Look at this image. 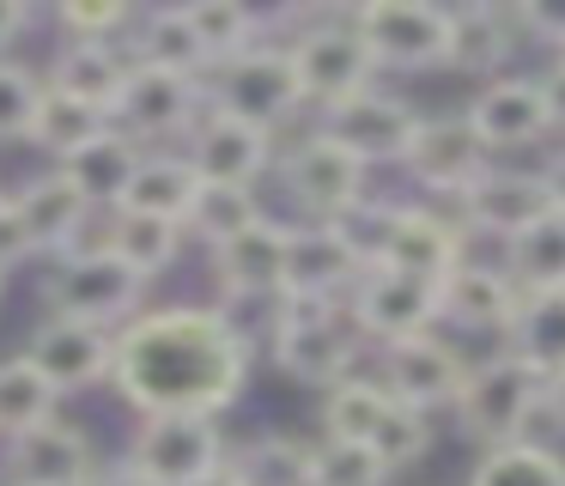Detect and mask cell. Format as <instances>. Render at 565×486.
<instances>
[{
  "label": "cell",
  "mask_w": 565,
  "mask_h": 486,
  "mask_svg": "<svg viewBox=\"0 0 565 486\" xmlns=\"http://www.w3.org/2000/svg\"><path fill=\"white\" fill-rule=\"evenodd\" d=\"M256 364V335L225 304H159L116 328L110 389L140 413H220L237 408Z\"/></svg>",
  "instance_id": "obj_1"
},
{
  "label": "cell",
  "mask_w": 565,
  "mask_h": 486,
  "mask_svg": "<svg viewBox=\"0 0 565 486\" xmlns=\"http://www.w3.org/2000/svg\"><path fill=\"white\" fill-rule=\"evenodd\" d=\"M268 36L292 61L298 97L317 109H334V104H347V97L377 85V61H371V49L353 31V7L280 12V19H268Z\"/></svg>",
  "instance_id": "obj_2"
},
{
  "label": "cell",
  "mask_w": 565,
  "mask_h": 486,
  "mask_svg": "<svg viewBox=\"0 0 565 486\" xmlns=\"http://www.w3.org/2000/svg\"><path fill=\"white\" fill-rule=\"evenodd\" d=\"M262 340H268L274 364L305 389H334L341 377L359 371V335L347 323V304L280 298V304H268Z\"/></svg>",
  "instance_id": "obj_3"
},
{
  "label": "cell",
  "mask_w": 565,
  "mask_h": 486,
  "mask_svg": "<svg viewBox=\"0 0 565 486\" xmlns=\"http://www.w3.org/2000/svg\"><path fill=\"white\" fill-rule=\"evenodd\" d=\"M450 413L462 437H475L480 450H499V444L529 437L535 420H547V383L516 352H492V359L468 364L462 395H456Z\"/></svg>",
  "instance_id": "obj_4"
},
{
  "label": "cell",
  "mask_w": 565,
  "mask_h": 486,
  "mask_svg": "<svg viewBox=\"0 0 565 486\" xmlns=\"http://www.w3.org/2000/svg\"><path fill=\"white\" fill-rule=\"evenodd\" d=\"M353 31L377 73H438L456 61V19L438 0H359Z\"/></svg>",
  "instance_id": "obj_5"
},
{
  "label": "cell",
  "mask_w": 565,
  "mask_h": 486,
  "mask_svg": "<svg viewBox=\"0 0 565 486\" xmlns=\"http://www.w3.org/2000/svg\"><path fill=\"white\" fill-rule=\"evenodd\" d=\"M43 304L50 316H67V323H92V328H128L140 310H147V279H135L110 250L86 243V250L50 262V279H43Z\"/></svg>",
  "instance_id": "obj_6"
},
{
  "label": "cell",
  "mask_w": 565,
  "mask_h": 486,
  "mask_svg": "<svg viewBox=\"0 0 565 486\" xmlns=\"http://www.w3.org/2000/svg\"><path fill=\"white\" fill-rule=\"evenodd\" d=\"M122 462L147 486H195L232 462V444H225L220 420H207V413H152V420L135 425Z\"/></svg>",
  "instance_id": "obj_7"
},
{
  "label": "cell",
  "mask_w": 565,
  "mask_h": 486,
  "mask_svg": "<svg viewBox=\"0 0 565 486\" xmlns=\"http://www.w3.org/2000/svg\"><path fill=\"white\" fill-rule=\"evenodd\" d=\"M274 170H280V189L292 194V207L305 213V225H334L371 194V170L317 128L286 146Z\"/></svg>",
  "instance_id": "obj_8"
},
{
  "label": "cell",
  "mask_w": 565,
  "mask_h": 486,
  "mask_svg": "<svg viewBox=\"0 0 565 486\" xmlns=\"http://www.w3.org/2000/svg\"><path fill=\"white\" fill-rule=\"evenodd\" d=\"M207 104L225 109V116L256 122V128H268V134H280L286 122L305 109V97H298V80H292L286 49L268 36V43L244 49L237 61H225V67L207 73Z\"/></svg>",
  "instance_id": "obj_9"
},
{
  "label": "cell",
  "mask_w": 565,
  "mask_h": 486,
  "mask_svg": "<svg viewBox=\"0 0 565 486\" xmlns=\"http://www.w3.org/2000/svg\"><path fill=\"white\" fill-rule=\"evenodd\" d=\"M207 116V80L171 67H147L135 61L122 97H116V128L152 152L159 140H189V128Z\"/></svg>",
  "instance_id": "obj_10"
},
{
  "label": "cell",
  "mask_w": 565,
  "mask_h": 486,
  "mask_svg": "<svg viewBox=\"0 0 565 486\" xmlns=\"http://www.w3.org/2000/svg\"><path fill=\"white\" fill-rule=\"evenodd\" d=\"M347 323L371 347H395V340H419L438 328V286L395 267H365L359 286L347 292Z\"/></svg>",
  "instance_id": "obj_11"
},
{
  "label": "cell",
  "mask_w": 565,
  "mask_h": 486,
  "mask_svg": "<svg viewBox=\"0 0 565 486\" xmlns=\"http://www.w3.org/2000/svg\"><path fill=\"white\" fill-rule=\"evenodd\" d=\"M419 122H426V116H419L402 92L371 85V92L347 97V104H334V109H322L317 134H329L341 152H353L365 170H377V165H402L407 146H414V134H419Z\"/></svg>",
  "instance_id": "obj_12"
},
{
  "label": "cell",
  "mask_w": 565,
  "mask_h": 486,
  "mask_svg": "<svg viewBox=\"0 0 565 486\" xmlns=\"http://www.w3.org/2000/svg\"><path fill=\"white\" fill-rule=\"evenodd\" d=\"M7 219H13L19 243H25V262L31 255H50V262H62V255L86 250V231H92V207L79 201V189L62 177V170H38V177H25L13 194H7Z\"/></svg>",
  "instance_id": "obj_13"
},
{
  "label": "cell",
  "mask_w": 565,
  "mask_h": 486,
  "mask_svg": "<svg viewBox=\"0 0 565 486\" xmlns=\"http://www.w3.org/2000/svg\"><path fill=\"white\" fill-rule=\"evenodd\" d=\"M462 255H468V231L456 225V219H444L431 201H395L371 267H395V274H414V279L444 286V279L462 267Z\"/></svg>",
  "instance_id": "obj_14"
},
{
  "label": "cell",
  "mask_w": 565,
  "mask_h": 486,
  "mask_svg": "<svg viewBox=\"0 0 565 486\" xmlns=\"http://www.w3.org/2000/svg\"><path fill=\"white\" fill-rule=\"evenodd\" d=\"M286 237H292V225L274 213H262L249 231H237L232 243H220V250H207L213 262V286H220L225 310H237V304H280L286 292Z\"/></svg>",
  "instance_id": "obj_15"
},
{
  "label": "cell",
  "mask_w": 565,
  "mask_h": 486,
  "mask_svg": "<svg viewBox=\"0 0 565 486\" xmlns=\"http://www.w3.org/2000/svg\"><path fill=\"white\" fill-rule=\"evenodd\" d=\"M407 182L438 201H462L480 177L492 170V152L480 146V134L468 128V116H426L402 158Z\"/></svg>",
  "instance_id": "obj_16"
},
{
  "label": "cell",
  "mask_w": 565,
  "mask_h": 486,
  "mask_svg": "<svg viewBox=\"0 0 565 486\" xmlns=\"http://www.w3.org/2000/svg\"><path fill=\"white\" fill-rule=\"evenodd\" d=\"M183 158L195 165L201 182L256 189V177L280 158V146H274L268 128H256V122H244V116H225V109L207 104V116H201L183 140Z\"/></svg>",
  "instance_id": "obj_17"
},
{
  "label": "cell",
  "mask_w": 565,
  "mask_h": 486,
  "mask_svg": "<svg viewBox=\"0 0 565 486\" xmlns=\"http://www.w3.org/2000/svg\"><path fill=\"white\" fill-rule=\"evenodd\" d=\"M462 377H468V359L450 347V340H438V335L395 340V347H383V359H377V383L390 389L402 408L426 413V420L444 413V408H456Z\"/></svg>",
  "instance_id": "obj_18"
},
{
  "label": "cell",
  "mask_w": 565,
  "mask_h": 486,
  "mask_svg": "<svg viewBox=\"0 0 565 486\" xmlns=\"http://www.w3.org/2000/svg\"><path fill=\"white\" fill-rule=\"evenodd\" d=\"M19 352L50 377L55 395H79V389L110 383L116 335H110V328H92V323H67V316H43V323L25 335V347H19Z\"/></svg>",
  "instance_id": "obj_19"
},
{
  "label": "cell",
  "mask_w": 565,
  "mask_h": 486,
  "mask_svg": "<svg viewBox=\"0 0 565 486\" xmlns=\"http://www.w3.org/2000/svg\"><path fill=\"white\" fill-rule=\"evenodd\" d=\"M468 128L480 134L487 152H511V146H535L553 134V109L541 92V73H499L468 97Z\"/></svg>",
  "instance_id": "obj_20"
},
{
  "label": "cell",
  "mask_w": 565,
  "mask_h": 486,
  "mask_svg": "<svg viewBox=\"0 0 565 486\" xmlns=\"http://www.w3.org/2000/svg\"><path fill=\"white\" fill-rule=\"evenodd\" d=\"M547 182L541 170H511V165H492L475 189L456 201V225L468 237H492V243H511L516 231H529L535 219H547Z\"/></svg>",
  "instance_id": "obj_21"
},
{
  "label": "cell",
  "mask_w": 565,
  "mask_h": 486,
  "mask_svg": "<svg viewBox=\"0 0 565 486\" xmlns=\"http://www.w3.org/2000/svg\"><path fill=\"white\" fill-rule=\"evenodd\" d=\"M365 274V255L341 237V225H305L298 219L286 237V292L305 304H347V292Z\"/></svg>",
  "instance_id": "obj_22"
},
{
  "label": "cell",
  "mask_w": 565,
  "mask_h": 486,
  "mask_svg": "<svg viewBox=\"0 0 565 486\" xmlns=\"http://www.w3.org/2000/svg\"><path fill=\"white\" fill-rule=\"evenodd\" d=\"M92 468H98V450L74 420H43L7 437V486H86Z\"/></svg>",
  "instance_id": "obj_23"
},
{
  "label": "cell",
  "mask_w": 565,
  "mask_h": 486,
  "mask_svg": "<svg viewBox=\"0 0 565 486\" xmlns=\"http://www.w3.org/2000/svg\"><path fill=\"white\" fill-rule=\"evenodd\" d=\"M523 304V292L511 286L499 262H468L438 286V323L462 328V335H511V316Z\"/></svg>",
  "instance_id": "obj_24"
},
{
  "label": "cell",
  "mask_w": 565,
  "mask_h": 486,
  "mask_svg": "<svg viewBox=\"0 0 565 486\" xmlns=\"http://www.w3.org/2000/svg\"><path fill=\"white\" fill-rule=\"evenodd\" d=\"M128 73H135V55H128V43H62L50 61V80L55 92L79 97V104L104 109V116L116 122V97H122Z\"/></svg>",
  "instance_id": "obj_25"
},
{
  "label": "cell",
  "mask_w": 565,
  "mask_h": 486,
  "mask_svg": "<svg viewBox=\"0 0 565 486\" xmlns=\"http://www.w3.org/2000/svg\"><path fill=\"white\" fill-rule=\"evenodd\" d=\"M140 158H147V146L128 140L122 128H104L92 146H79L74 158H62V177L79 189V201L92 207V213H116V201L128 194V182H135Z\"/></svg>",
  "instance_id": "obj_26"
},
{
  "label": "cell",
  "mask_w": 565,
  "mask_h": 486,
  "mask_svg": "<svg viewBox=\"0 0 565 486\" xmlns=\"http://www.w3.org/2000/svg\"><path fill=\"white\" fill-rule=\"evenodd\" d=\"M450 19H456V61L450 67L480 73V85L499 80V73H511V55H516V43H523L511 7L475 0V7H450Z\"/></svg>",
  "instance_id": "obj_27"
},
{
  "label": "cell",
  "mask_w": 565,
  "mask_h": 486,
  "mask_svg": "<svg viewBox=\"0 0 565 486\" xmlns=\"http://www.w3.org/2000/svg\"><path fill=\"white\" fill-rule=\"evenodd\" d=\"M104 250L128 267L135 279H159L177 267V255L189 250V231L171 225V219H147V213H104Z\"/></svg>",
  "instance_id": "obj_28"
},
{
  "label": "cell",
  "mask_w": 565,
  "mask_h": 486,
  "mask_svg": "<svg viewBox=\"0 0 565 486\" xmlns=\"http://www.w3.org/2000/svg\"><path fill=\"white\" fill-rule=\"evenodd\" d=\"M201 194V177L195 165H189L183 152H147L135 170V182H128V194L116 201V213H147V219H171V225H183L189 207H195Z\"/></svg>",
  "instance_id": "obj_29"
},
{
  "label": "cell",
  "mask_w": 565,
  "mask_h": 486,
  "mask_svg": "<svg viewBox=\"0 0 565 486\" xmlns=\"http://www.w3.org/2000/svg\"><path fill=\"white\" fill-rule=\"evenodd\" d=\"M504 340H511L504 352H516L541 383H559L565 377V292H529L516 304Z\"/></svg>",
  "instance_id": "obj_30"
},
{
  "label": "cell",
  "mask_w": 565,
  "mask_h": 486,
  "mask_svg": "<svg viewBox=\"0 0 565 486\" xmlns=\"http://www.w3.org/2000/svg\"><path fill=\"white\" fill-rule=\"evenodd\" d=\"M499 267L523 298L529 292H565V213H547L529 231H516L511 243H499Z\"/></svg>",
  "instance_id": "obj_31"
},
{
  "label": "cell",
  "mask_w": 565,
  "mask_h": 486,
  "mask_svg": "<svg viewBox=\"0 0 565 486\" xmlns=\"http://www.w3.org/2000/svg\"><path fill=\"white\" fill-rule=\"evenodd\" d=\"M189 12V31H195L201 55H207V73L237 61L244 49L268 43V12L244 7V0H183Z\"/></svg>",
  "instance_id": "obj_32"
},
{
  "label": "cell",
  "mask_w": 565,
  "mask_h": 486,
  "mask_svg": "<svg viewBox=\"0 0 565 486\" xmlns=\"http://www.w3.org/2000/svg\"><path fill=\"white\" fill-rule=\"evenodd\" d=\"M128 55L147 61V67H171V73H195V80H207V55H201L195 31H189V12H183V7L135 12V31H128Z\"/></svg>",
  "instance_id": "obj_33"
},
{
  "label": "cell",
  "mask_w": 565,
  "mask_h": 486,
  "mask_svg": "<svg viewBox=\"0 0 565 486\" xmlns=\"http://www.w3.org/2000/svg\"><path fill=\"white\" fill-rule=\"evenodd\" d=\"M104 128H116L104 109H92V104H79V97H67V92H55V85H43V97H38V116H31V134H25V146H38L43 158H74L79 146H92Z\"/></svg>",
  "instance_id": "obj_34"
},
{
  "label": "cell",
  "mask_w": 565,
  "mask_h": 486,
  "mask_svg": "<svg viewBox=\"0 0 565 486\" xmlns=\"http://www.w3.org/2000/svg\"><path fill=\"white\" fill-rule=\"evenodd\" d=\"M395 408V395L377 377L353 371L334 389H322V437H347V444H371V432L383 425V413Z\"/></svg>",
  "instance_id": "obj_35"
},
{
  "label": "cell",
  "mask_w": 565,
  "mask_h": 486,
  "mask_svg": "<svg viewBox=\"0 0 565 486\" xmlns=\"http://www.w3.org/2000/svg\"><path fill=\"white\" fill-rule=\"evenodd\" d=\"M468 486H565V456L541 437H516V444L480 450Z\"/></svg>",
  "instance_id": "obj_36"
},
{
  "label": "cell",
  "mask_w": 565,
  "mask_h": 486,
  "mask_svg": "<svg viewBox=\"0 0 565 486\" xmlns=\"http://www.w3.org/2000/svg\"><path fill=\"white\" fill-rule=\"evenodd\" d=\"M244 486H310V437L298 432H256L232 450Z\"/></svg>",
  "instance_id": "obj_37"
},
{
  "label": "cell",
  "mask_w": 565,
  "mask_h": 486,
  "mask_svg": "<svg viewBox=\"0 0 565 486\" xmlns=\"http://www.w3.org/2000/svg\"><path fill=\"white\" fill-rule=\"evenodd\" d=\"M55 383L38 371V364L25 359V352H7L0 359V444L19 432H31V425L55 420Z\"/></svg>",
  "instance_id": "obj_38"
},
{
  "label": "cell",
  "mask_w": 565,
  "mask_h": 486,
  "mask_svg": "<svg viewBox=\"0 0 565 486\" xmlns=\"http://www.w3.org/2000/svg\"><path fill=\"white\" fill-rule=\"evenodd\" d=\"M262 219V201L256 189H225V182H201L195 207H189L183 231L189 237H201L207 250H220V243H232L237 231H249Z\"/></svg>",
  "instance_id": "obj_39"
},
{
  "label": "cell",
  "mask_w": 565,
  "mask_h": 486,
  "mask_svg": "<svg viewBox=\"0 0 565 486\" xmlns=\"http://www.w3.org/2000/svg\"><path fill=\"white\" fill-rule=\"evenodd\" d=\"M395 474L347 437H310V486H390Z\"/></svg>",
  "instance_id": "obj_40"
},
{
  "label": "cell",
  "mask_w": 565,
  "mask_h": 486,
  "mask_svg": "<svg viewBox=\"0 0 565 486\" xmlns=\"http://www.w3.org/2000/svg\"><path fill=\"white\" fill-rule=\"evenodd\" d=\"M55 31H62V43H128L135 7L128 0H62Z\"/></svg>",
  "instance_id": "obj_41"
},
{
  "label": "cell",
  "mask_w": 565,
  "mask_h": 486,
  "mask_svg": "<svg viewBox=\"0 0 565 486\" xmlns=\"http://www.w3.org/2000/svg\"><path fill=\"white\" fill-rule=\"evenodd\" d=\"M38 97H43V80L25 67V61L0 55V146H13L31 134V116H38Z\"/></svg>",
  "instance_id": "obj_42"
},
{
  "label": "cell",
  "mask_w": 565,
  "mask_h": 486,
  "mask_svg": "<svg viewBox=\"0 0 565 486\" xmlns=\"http://www.w3.org/2000/svg\"><path fill=\"white\" fill-rule=\"evenodd\" d=\"M516 31L523 43H541L553 55H565V0H516Z\"/></svg>",
  "instance_id": "obj_43"
},
{
  "label": "cell",
  "mask_w": 565,
  "mask_h": 486,
  "mask_svg": "<svg viewBox=\"0 0 565 486\" xmlns=\"http://www.w3.org/2000/svg\"><path fill=\"white\" fill-rule=\"evenodd\" d=\"M541 92H547V109H553V134H565V55H553V67L541 73Z\"/></svg>",
  "instance_id": "obj_44"
},
{
  "label": "cell",
  "mask_w": 565,
  "mask_h": 486,
  "mask_svg": "<svg viewBox=\"0 0 565 486\" xmlns=\"http://www.w3.org/2000/svg\"><path fill=\"white\" fill-rule=\"evenodd\" d=\"M25 31H31V7L25 0H0V55H7Z\"/></svg>",
  "instance_id": "obj_45"
},
{
  "label": "cell",
  "mask_w": 565,
  "mask_h": 486,
  "mask_svg": "<svg viewBox=\"0 0 565 486\" xmlns=\"http://www.w3.org/2000/svg\"><path fill=\"white\" fill-rule=\"evenodd\" d=\"M541 182H547L553 213H565V146H553V152H547V165H541Z\"/></svg>",
  "instance_id": "obj_46"
},
{
  "label": "cell",
  "mask_w": 565,
  "mask_h": 486,
  "mask_svg": "<svg viewBox=\"0 0 565 486\" xmlns=\"http://www.w3.org/2000/svg\"><path fill=\"white\" fill-rule=\"evenodd\" d=\"M86 486H147V480H140V474L128 468V462H98Z\"/></svg>",
  "instance_id": "obj_47"
},
{
  "label": "cell",
  "mask_w": 565,
  "mask_h": 486,
  "mask_svg": "<svg viewBox=\"0 0 565 486\" xmlns=\"http://www.w3.org/2000/svg\"><path fill=\"white\" fill-rule=\"evenodd\" d=\"M547 420L565 432V377H559V383H547Z\"/></svg>",
  "instance_id": "obj_48"
},
{
  "label": "cell",
  "mask_w": 565,
  "mask_h": 486,
  "mask_svg": "<svg viewBox=\"0 0 565 486\" xmlns=\"http://www.w3.org/2000/svg\"><path fill=\"white\" fill-rule=\"evenodd\" d=\"M195 486H244V474H237V468H232V462H225V468H220V474H207V480H195Z\"/></svg>",
  "instance_id": "obj_49"
},
{
  "label": "cell",
  "mask_w": 565,
  "mask_h": 486,
  "mask_svg": "<svg viewBox=\"0 0 565 486\" xmlns=\"http://www.w3.org/2000/svg\"><path fill=\"white\" fill-rule=\"evenodd\" d=\"M0 292H7V267H0Z\"/></svg>",
  "instance_id": "obj_50"
},
{
  "label": "cell",
  "mask_w": 565,
  "mask_h": 486,
  "mask_svg": "<svg viewBox=\"0 0 565 486\" xmlns=\"http://www.w3.org/2000/svg\"><path fill=\"white\" fill-rule=\"evenodd\" d=\"M0 207H7V189H0Z\"/></svg>",
  "instance_id": "obj_51"
}]
</instances>
